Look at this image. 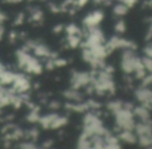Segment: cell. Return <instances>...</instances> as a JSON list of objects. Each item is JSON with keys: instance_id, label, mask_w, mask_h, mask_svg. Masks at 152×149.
Here are the masks:
<instances>
[{"instance_id": "5b68a950", "label": "cell", "mask_w": 152, "mask_h": 149, "mask_svg": "<svg viewBox=\"0 0 152 149\" xmlns=\"http://www.w3.org/2000/svg\"><path fill=\"white\" fill-rule=\"evenodd\" d=\"M61 29H63V26L58 25V26H56V27L53 28V32H61Z\"/></svg>"}, {"instance_id": "8992f818", "label": "cell", "mask_w": 152, "mask_h": 149, "mask_svg": "<svg viewBox=\"0 0 152 149\" xmlns=\"http://www.w3.org/2000/svg\"><path fill=\"white\" fill-rule=\"evenodd\" d=\"M3 32H4V30H3L2 24H0V40L2 39V37H3Z\"/></svg>"}, {"instance_id": "3957f363", "label": "cell", "mask_w": 152, "mask_h": 149, "mask_svg": "<svg viewBox=\"0 0 152 149\" xmlns=\"http://www.w3.org/2000/svg\"><path fill=\"white\" fill-rule=\"evenodd\" d=\"M145 52H146V54H147V57H152V44L148 45V46L146 47Z\"/></svg>"}, {"instance_id": "7a4b0ae2", "label": "cell", "mask_w": 152, "mask_h": 149, "mask_svg": "<svg viewBox=\"0 0 152 149\" xmlns=\"http://www.w3.org/2000/svg\"><path fill=\"white\" fill-rule=\"evenodd\" d=\"M116 30L118 32H123L125 30V24H124V22H123L122 20H120V21H119L118 23H117Z\"/></svg>"}, {"instance_id": "6da1fadb", "label": "cell", "mask_w": 152, "mask_h": 149, "mask_svg": "<svg viewBox=\"0 0 152 149\" xmlns=\"http://www.w3.org/2000/svg\"><path fill=\"white\" fill-rule=\"evenodd\" d=\"M128 11V7H127L125 3H120V4H117L114 9V13L118 16H122L124 14L127 13Z\"/></svg>"}, {"instance_id": "52a82bcc", "label": "cell", "mask_w": 152, "mask_h": 149, "mask_svg": "<svg viewBox=\"0 0 152 149\" xmlns=\"http://www.w3.org/2000/svg\"><path fill=\"white\" fill-rule=\"evenodd\" d=\"M4 70H7V69H5V67H4V66L2 65V64L0 63V74L2 73V72L4 71Z\"/></svg>"}, {"instance_id": "ba28073f", "label": "cell", "mask_w": 152, "mask_h": 149, "mask_svg": "<svg viewBox=\"0 0 152 149\" xmlns=\"http://www.w3.org/2000/svg\"><path fill=\"white\" fill-rule=\"evenodd\" d=\"M7 2L10 3H16V2H19V1H21V0H7Z\"/></svg>"}, {"instance_id": "277c9868", "label": "cell", "mask_w": 152, "mask_h": 149, "mask_svg": "<svg viewBox=\"0 0 152 149\" xmlns=\"http://www.w3.org/2000/svg\"><path fill=\"white\" fill-rule=\"evenodd\" d=\"M88 1H89V0H77V1H76V3H77V5H78V7H83V5H85Z\"/></svg>"}]
</instances>
